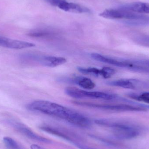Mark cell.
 <instances>
[{"label": "cell", "mask_w": 149, "mask_h": 149, "mask_svg": "<svg viewBox=\"0 0 149 149\" xmlns=\"http://www.w3.org/2000/svg\"><path fill=\"white\" fill-rule=\"evenodd\" d=\"M27 109L50 116L65 120L81 128H89L92 123L89 118L84 115L65 106L49 101H35L28 104Z\"/></svg>", "instance_id": "obj_1"}, {"label": "cell", "mask_w": 149, "mask_h": 149, "mask_svg": "<svg viewBox=\"0 0 149 149\" xmlns=\"http://www.w3.org/2000/svg\"><path fill=\"white\" fill-rule=\"evenodd\" d=\"M67 95L75 99H99L105 100L120 102L122 103H134L135 102L128 100L112 93L99 91H88L79 89L74 87H68L65 89Z\"/></svg>", "instance_id": "obj_2"}, {"label": "cell", "mask_w": 149, "mask_h": 149, "mask_svg": "<svg viewBox=\"0 0 149 149\" xmlns=\"http://www.w3.org/2000/svg\"><path fill=\"white\" fill-rule=\"evenodd\" d=\"M73 102L74 104L79 106L113 112H147L149 111V105L138 102L112 104H100L80 101H74Z\"/></svg>", "instance_id": "obj_3"}, {"label": "cell", "mask_w": 149, "mask_h": 149, "mask_svg": "<svg viewBox=\"0 0 149 149\" xmlns=\"http://www.w3.org/2000/svg\"><path fill=\"white\" fill-rule=\"evenodd\" d=\"M107 62L108 64L131 71L149 74V59H127L109 57Z\"/></svg>", "instance_id": "obj_4"}, {"label": "cell", "mask_w": 149, "mask_h": 149, "mask_svg": "<svg viewBox=\"0 0 149 149\" xmlns=\"http://www.w3.org/2000/svg\"><path fill=\"white\" fill-rule=\"evenodd\" d=\"M113 129L114 136L121 140L133 139L140 134V130L136 126L123 122H118Z\"/></svg>", "instance_id": "obj_5"}, {"label": "cell", "mask_w": 149, "mask_h": 149, "mask_svg": "<svg viewBox=\"0 0 149 149\" xmlns=\"http://www.w3.org/2000/svg\"><path fill=\"white\" fill-rule=\"evenodd\" d=\"M108 85L113 86L132 89L149 88V82L137 79H120L109 81Z\"/></svg>", "instance_id": "obj_6"}, {"label": "cell", "mask_w": 149, "mask_h": 149, "mask_svg": "<svg viewBox=\"0 0 149 149\" xmlns=\"http://www.w3.org/2000/svg\"><path fill=\"white\" fill-rule=\"evenodd\" d=\"M100 15L107 19L125 18L127 20L138 19L146 16L139 13L126 11L119 8L117 9H107L101 13Z\"/></svg>", "instance_id": "obj_7"}, {"label": "cell", "mask_w": 149, "mask_h": 149, "mask_svg": "<svg viewBox=\"0 0 149 149\" xmlns=\"http://www.w3.org/2000/svg\"><path fill=\"white\" fill-rule=\"evenodd\" d=\"M77 70L82 74L93 75L95 77H101L108 79L115 74V70L109 67H102L98 69L95 67H77Z\"/></svg>", "instance_id": "obj_8"}, {"label": "cell", "mask_w": 149, "mask_h": 149, "mask_svg": "<svg viewBox=\"0 0 149 149\" xmlns=\"http://www.w3.org/2000/svg\"><path fill=\"white\" fill-rule=\"evenodd\" d=\"M33 61L44 66L49 67H55L65 63L67 60L62 57L53 56H49L33 55L30 57Z\"/></svg>", "instance_id": "obj_9"}, {"label": "cell", "mask_w": 149, "mask_h": 149, "mask_svg": "<svg viewBox=\"0 0 149 149\" xmlns=\"http://www.w3.org/2000/svg\"><path fill=\"white\" fill-rule=\"evenodd\" d=\"M36 45L33 43L25 41L13 40L5 37L0 36V46L15 49H22L34 47Z\"/></svg>", "instance_id": "obj_10"}, {"label": "cell", "mask_w": 149, "mask_h": 149, "mask_svg": "<svg viewBox=\"0 0 149 149\" xmlns=\"http://www.w3.org/2000/svg\"><path fill=\"white\" fill-rule=\"evenodd\" d=\"M11 123L16 129L20 133L31 140H35L37 141L45 143H52V141L51 140L37 134L33 132L28 127L22 123L15 122H12Z\"/></svg>", "instance_id": "obj_11"}, {"label": "cell", "mask_w": 149, "mask_h": 149, "mask_svg": "<svg viewBox=\"0 0 149 149\" xmlns=\"http://www.w3.org/2000/svg\"><path fill=\"white\" fill-rule=\"evenodd\" d=\"M119 8L126 11L136 13L149 14V3L143 2H135L124 4Z\"/></svg>", "instance_id": "obj_12"}, {"label": "cell", "mask_w": 149, "mask_h": 149, "mask_svg": "<svg viewBox=\"0 0 149 149\" xmlns=\"http://www.w3.org/2000/svg\"><path fill=\"white\" fill-rule=\"evenodd\" d=\"M68 81L75 83L84 89H92L95 86L94 82L92 80L84 76H75L69 79Z\"/></svg>", "instance_id": "obj_13"}, {"label": "cell", "mask_w": 149, "mask_h": 149, "mask_svg": "<svg viewBox=\"0 0 149 149\" xmlns=\"http://www.w3.org/2000/svg\"><path fill=\"white\" fill-rule=\"evenodd\" d=\"M124 24L131 26H149V16L146 15L144 17L132 20L124 21Z\"/></svg>", "instance_id": "obj_14"}, {"label": "cell", "mask_w": 149, "mask_h": 149, "mask_svg": "<svg viewBox=\"0 0 149 149\" xmlns=\"http://www.w3.org/2000/svg\"><path fill=\"white\" fill-rule=\"evenodd\" d=\"M40 129L42 130L43 131H45V132L49 133V134H51L56 135V136L62 138V139L66 140V141H68L72 142V141L71 139L69 136H67V135L63 133L58 131V130L54 128L49 127V126H42L40 127Z\"/></svg>", "instance_id": "obj_15"}, {"label": "cell", "mask_w": 149, "mask_h": 149, "mask_svg": "<svg viewBox=\"0 0 149 149\" xmlns=\"http://www.w3.org/2000/svg\"><path fill=\"white\" fill-rule=\"evenodd\" d=\"M127 95L130 98L137 101L142 102L149 104V92H145L141 93H128Z\"/></svg>", "instance_id": "obj_16"}, {"label": "cell", "mask_w": 149, "mask_h": 149, "mask_svg": "<svg viewBox=\"0 0 149 149\" xmlns=\"http://www.w3.org/2000/svg\"><path fill=\"white\" fill-rule=\"evenodd\" d=\"M67 11L75 13H86L90 12V10L77 3L69 2Z\"/></svg>", "instance_id": "obj_17"}, {"label": "cell", "mask_w": 149, "mask_h": 149, "mask_svg": "<svg viewBox=\"0 0 149 149\" xmlns=\"http://www.w3.org/2000/svg\"><path fill=\"white\" fill-rule=\"evenodd\" d=\"M132 40L136 43L149 47V36L146 35H136L132 37Z\"/></svg>", "instance_id": "obj_18"}, {"label": "cell", "mask_w": 149, "mask_h": 149, "mask_svg": "<svg viewBox=\"0 0 149 149\" xmlns=\"http://www.w3.org/2000/svg\"><path fill=\"white\" fill-rule=\"evenodd\" d=\"M3 141L8 149H22L17 143L10 137H4Z\"/></svg>", "instance_id": "obj_19"}, {"label": "cell", "mask_w": 149, "mask_h": 149, "mask_svg": "<svg viewBox=\"0 0 149 149\" xmlns=\"http://www.w3.org/2000/svg\"><path fill=\"white\" fill-rule=\"evenodd\" d=\"M74 145L77 146L78 148L80 149H95L92 148H89V147H86V146H83V145H81V144H78V143H74Z\"/></svg>", "instance_id": "obj_20"}, {"label": "cell", "mask_w": 149, "mask_h": 149, "mask_svg": "<svg viewBox=\"0 0 149 149\" xmlns=\"http://www.w3.org/2000/svg\"><path fill=\"white\" fill-rule=\"evenodd\" d=\"M31 149H45L44 148H42L41 146H38L37 144H32L31 146Z\"/></svg>", "instance_id": "obj_21"}]
</instances>
